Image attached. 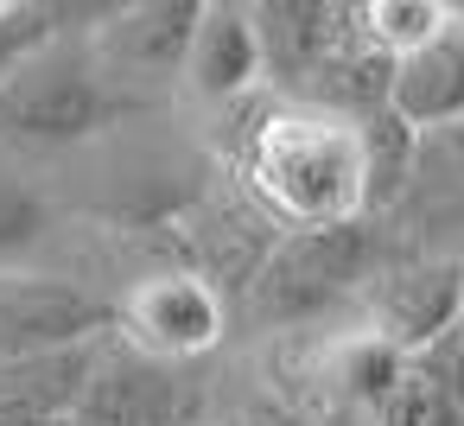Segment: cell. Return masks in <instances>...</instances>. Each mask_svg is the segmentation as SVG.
I'll list each match as a JSON object with an SVG mask.
<instances>
[{"mask_svg":"<svg viewBox=\"0 0 464 426\" xmlns=\"http://www.w3.org/2000/svg\"><path fill=\"white\" fill-rule=\"evenodd\" d=\"M236 179H242V198L280 229H331V223L369 217L356 121L305 102H274L248 121Z\"/></svg>","mask_w":464,"mask_h":426,"instance_id":"obj_1","label":"cell"},{"mask_svg":"<svg viewBox=\"0 0 464 426\" xmlns=\"http://www.w3.org/2000/svg\"><path fill=\"white\" fill-rule=\"evenodd\" d=\"M388 255L394 242H388V223L375 217L331 223V229H286L255 267V280L229 299V318L248 331H274V337L324 331L343 312H356L369 274Z\"/></svg>","mask_w":464,"mask_h":426,"instance_id":"obj_2","label":"cell"},{"mask_svg":"<svg viewBox=\"0 0 464 426\" xmlns=\"http://www.w3.org/2000/svg\"><path fill=\"white\" fill-rule=\"evenodd\" d=\"M128 115V90L109 77L90 39L52 33L39 52H26L0 77V147H77Z\"/></svg>","mask_w":464,"mask_h":426,"instance_id":"obj_3","label":"cell"},{"mask_svg":"<svg viewBox=\"0 0 464 426\" xmlns=\"http://www.w3.org/2000/svg\"><path fill=\"white\" fill-rule=\"evenodd\" d=\"M356 324L375 331L388 350L420 356L426 344L464 324V261L445 248H394L369 274L356 299Z\"/></svg>","mask_w":464,"mask_h":426,"instance_id":"obj_4","label":"cell"},{"mask_svg":"<svg viewBox=\"0 0 464 426\" xmlns=\"http://www.w3.org/2000/svg\"><path fill=\"white\" fill-rule=\"evenodd\" d=\"M115 337L166 369H185L198 356H210L223 337H229V299L191 274V267H166V274H147L134 280L121 299H115Z\"/></svg>","mask_w":464,"mask_h":426,"instance_id":"obj_5","label":"cell"},{"mask_svg":"<svg viewBox=\"0 0 464 426\" xmlns=\"http://www.w3.org/2000/svg\"><path fill=\"white\" fill-rule=\"evenodd\" d=\"M109 331H115V299L45 267H0V363L90 344Z\"/></svg>","mask_w":464,"mask_h":426,"instance_id":"obj_6","label":"cell"},{"mask_svg":"<svg viewBox=\"0 0 464 426\" xmlns=\"http://www.w3.org/2000/svg\"><path fill=\"white\" fill-rule=\"evenodd\" d=\"M77 426H191L185 369H166L140 350H128L115 331L90 369V388L71 413Z\"/></svg>","mask_w":464,"mask_h":426,"instance_id":"obj_7","label":"cell"},{"mask_svg":"<svg viewBox=\"0 0 464 426\" xmlns=\"http://www.w3.org/2000/svg\"><path fill=\"white\" fill-rule=\"evenodd\" d=\"M248 26H255V45H261V83L293 96L356 33V7H331V0H261V7H248Z\"/></svg>","mask_w":464,"mask_h":426,"instance_id":"obj_8","label":"cell"},{"mask_svg":"<svg viewBox=\"0 0 464 426\" xmlns=\"http://www.w3.org/2000/svg\"><path fill=\"white\" fill-rule=\"evenodd\" d=\"M388 115L407 121L413 134L464 128V26H458V14H451V26L439 39H426V45L394 58Z\"/></svg>","mask_w":464,"mask_h":426,"instance_id":"obj_9","label":"cell"},{"mask_svg":"<svg viewBox=\"0 0 464 426\" xmlns=\"http://www.w3.org/2000/svg\"><path fill=\"white\" fill-rule=\"evenodd\" d=\"M109 337L90 344H64V350H39V356H14L0 363V426H45V420H71L90 369L102 356Z\"/></svg>","mask_w":464,"mask_h":426,"instance_id":"obj_10","label":"cell"},{"mask_svg":"<svg viewBox=\"0 0 464 426\" xmlns=\"http://www.w3.org/2000/svg\"><path fill=\"white\" fill-rule=\"evenodd\" d=\"M280 236L286 229L274 217H261L248 198H210L191 217V274H204L223 299H236Z\"/></svg>","mask_w":464,"mask_h":426,"instance_id":"obj_11","label":"cell"},{"mask_svg":"<svg viewBox=\"0 0 464 426\" xmlns=\"http://www.w3.org/2000/svg\"><path fill=\"white\" fill-rule=\"evenodd\" d=\"M179 77H185L204 102H242V96L261 83V45H255L248 7H229V0H204Z\"/></svg>","mask_w":464,"mask_h":426,"instance_id":"obj_12","label":"cell"},{"mask_svg":"<svg viewBox=\"0 0 464 426\" xmlns=\"http://www.w3.org/2000/svg\"><path fill=\"white\" fill-rule=\"evenodd\" d=\"M198 7H204V0H153V7H128V14H115L109 26H96L90 45H96V58L109 64V77L128 90V77L179 71V64H185Z\"/></svg>","mask_w":464,"mask_h":426,"instance_id":"obj_13","label":"cell"},{"mask_svg":"<svg viewBox=\"0 0 464 426\" xmlns=\"http://www.w3.org/2000/svg\"><path fill=\"white\" fill-rule=\"evenodd\" d=\"M382 223H401L413 236L464 229V128L420 134L413 172H407V185H401V198H394V210Z\"/></svg>","mask_w":464,"mask_h":426,"instance_id":"obj_14","label":"cell"},{"mask_svg":"<svg viewBox=\"0 0 464 426\" xmlns=\"http://www.w3.org/2000/svg\"><path fill=\"white\" fill-rule=\"evenodd\" d=\"M58 236V191L33 153L0 147V267H33Z\"/></svg>","mask_w":464,"mask_h":426,"instance_id":"obj_15","label":"cell"},{"mask_svg":"<svg viewBox=\"0 0 464 426\" xmlns=\"http://www.w3.org/2000/svg\"><path fill=\"white\" fill-rule=\"evenodd\" d=\"M356 134H362V210L382 223V217L394 210L407 172H413V147H420V134H413L407 121H394L388 109L369 115V121H356Z\"/></svg>","mask_w":464,"mask_h":426,"instance_id":"obj_16","label":"cell"},{"mask_svg":"<svg viewBox=\"0 0 464 426\" xmlns=\"http://www.w3.org/2000/svg\"><path fill=\"white\" fill-rule=\"evenodd\" d=\"M451 14H458V7H445V0H369V7H362V33H369L388 58H401V52L439 39V33L451 26Z\"/></svg>","mask_w":464,"mask_h":426,"instance_id":"obj_17","label":"cell"},{"mask_svg":"<svg viewBox=\"0 0 464 426\" xmlns=\"http://www.w3.org/2000/svg\"><path fill=\"white\" fill-rule=\"evenodd\" d=\"M52 33H58L52 7H0V77H7L26 52H39Z\"/></svg>","mask_w":464,"mask_h":426,"instance_id":"obj_18","label":"cell"},{"mask_svg":"<svg viewBox=\"0 0 464 426\" xmlns=\"http://www.w3.org/2000/svg\"><path fill=\"white\" fill-rule=\"evenodd\" d=\"M413 369H420V375H426V382H432V388L464 413V324H458V331H445L439 344H426V350L413 356Z\"/></svg>","mask_w":464,"mask_h":426,"instance_id":"obj_19","label":"cell"},{"mask_svg":"<svg viewBox=\"0 0 464 426\" xmlns=\"http://www.w3.org/2000/svg\"><path fill=\"white\" fill-rule=\"evenodd\" d=\"M223 426H318V420H305L293 401H248V407H236Z\"/></svg>","mask_w":464,"mask_h":426,"instance_id":"obj_20","label":"cell"},{"mask_svg":"<svg viewBox=\"0 0 464 426\" xmlns=\"http://www.w3.org/2000/svg\"><path fill=\"white\" fill-rule=\"evenodd\" d=\"M45 426H77V420H45Z\"/></svg>","mask_w":464,"mask_h":426,"instance_id":"obj_21","label":"cell"},{"mask_svg":"<svg viewBox=\"0 0 464 426\" xmlns=\"http://www.w3.org/2000/svg\"><path fill=\"white\" fill-rule=\"evenodd\" d=\"M458 26H464V7H458Z\"/></svg>","mask_w":464,"mask_h":426,"instance_id":"obj_22","label":"cell"}]
</instances>
